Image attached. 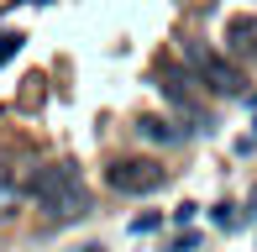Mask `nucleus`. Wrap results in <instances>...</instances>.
<instances>
[{"instance_id":"obj_7","label":"nucleus","mask_w":257,"mask_h":252,"mask_svg":"<svg viewBox=\"0 0 257 252\" xmlns=\"http://www.w3.org/2000/svg\"><path fill=\"white\" fill-rule=\"evenodd\" d=\"M11 210H16V184H11V179H0V221H6Z\"/></svg>"},{"instance_id":"obj_5","label":"nucleus","mask_w":257,"mask_h":252,"mask_svg":"<svg viewBox=\"0 0 257 252\" xmlns=\"http://www.w3.org/2000/svg\"><path fill=\"white\" fill-rule=\"evenodd\" d=\"M137 132H142L147 137V142H163V147H168V142H179V126H173V121H158V116H142V121H137Z\"/></svg>"},{"instance_id":"obj_1","label":"nucleus","mask_w":257,"mask_h":252,"mask_svg":"<svg viewBox=\"0 0 257 252\" xmlns=\"http://www.w3.org/2000/svg\"><path fill=\"white\" fill-rule=\"evenodd\" d=\"M32 200H37V210H48L53 221H74V215H89V189L84 179H79L74 163H53L42 168V174H32Z\"/></svg>"},{"instance_id":"obj_4","label":"nucleus","mask_w":257,"mask_h":252,"mask_svg":"<svg viewBox=\"0 0 257 252\" xmlns=\"http://www.w3.org/2000/svg\"><path fill=\"white\" fill-rule=\"evenodd\" d=\"M226 48L236 53V58H247V63H257V16H236L226 27Z\"/></svg>"},{"instance_id":"obj_9","label":"nucleus","mask_w":257,"mask_h":252,"mask_svg":"<svg viewBox=\"0 0 257 252\" xmlns=\"http://www.w3.org/2000/svg\"><path fill=\"white\" fill-rule=\"evenodd\" d=\"M79 252H105V247H79Z\"/></svg>"},{"instance_id":"obj_6","label":"nucleus","mask_w":257,"mask_h":252,"mask_svg":"<svg viewBox=\"0 0 257 252\" xmlns=\"http://www.w3.org/2000/svg\"><path fill=\"white\" fill-rule=\"evenodd\" d=\"M21 42H27L21 32H0V68H6V63L16 58V53H21Z\"/></svg>"},{"instance_id":"obj_2","label":"nucleus","mask_w":257,"mask_h":252,"mask_svg":"<svg viewBox=\"0 0 257 252\" xmlns=\"http://www.w3.org/2000/svg\"><path fill=\"white\" fill-rule=\"evenodd\" d=\"M163 179H168V168H163L158 158H121V163L105 168V184L115 194H153Z\"/></svg>"},{"instance_id":"obj_8","label":"nucleus","mask_w":257,"mask_h":252,"mask_svg":"<svg viewBox=\"0 0 257 252\" xmlns=\"http://www.w3.org/2000/svg\"><path fill=\"white\" fill-rule=\"evenodd\" d=\"M215 226H236V210H231V205H215Z\"/></svg>"},{"instance_id":"obj_3","label":"nucleus","mask_w":257,"mask_h":252,"mask_svg":"<svg viewBox=\"0 0 257 252\" xmlns=\"http://www.w3.org/2000/svg\"><path fill=\"white\" fill-rule=\"evenodd\" d=\"M184 58L194 63V74L205 79L215 95H241V68L231 58H220V53H210L205 42H184Z\"/></svg>"}]
</instances>
